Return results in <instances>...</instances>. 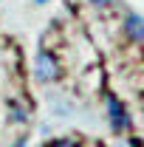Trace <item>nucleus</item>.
Wrapping results in <instances>:
<instances>
[{
  "label": "nucleus",
  "mask_w": 144,
  "mask_h": 147,
  "mask_svg": "<svg viewBox=\"0 0 144 147\" xmlns=\"http://www.w3.org/2000/svg\"><path fill=\"white\" fill-rule=\"evenodd\" d=\"M37 76L42 79V82H48V79H57V74H59V65H57V59L48 51H42V54H37Z\"/></svg>",
  "instance_id": "nucleus-1"
},
{
  "label": "nucleus",
  "mask_w": 144,
  "mask_h": 147,
  "mask_svg": "<svg viewBox=\"0 0 144 147\" xmlns=\"http://www.w3.org/2000/svg\"><path fill=\"white\" fill-rule=\"evenodd\" d=\"M110 116H113V127L116 130H124L127 127V116H124V108L116 102V99H110Z\"/></svg>",
  "instance_id": "nucleus-2"
},
{
  "label": "nucleus",
  "mask_w": 144,
  "mask_h": 147,
  "mask_svg": "<svg viewBox=\"0 0 144 147\" xmlns=\"http://www.w3.org/2000/svg\"><path fill=\"white\" fill-rule=\"evenodd\" d=\"M127 34L133 37V40H144V20L136 17V14H130L127 17Z\"/></svg>",
  "instance_id": "nucleus-3"
},
{
  "label": "nucleus",
  "mask_w": 144,
  "mask_h": 147,
  "mask_svg": "<svg viewBox=\"0 0 144 147\" xmlns=\"http://www.w3.org/2000/svg\"><path fill=\"white\" fill-rule=\"evenodd\" d=\"M51 147H76V142H71V139H59V142H54Z\"/></svg>",
  "instance_id": "nucleus-4"
},
{
  "label": "nucleus",
  "mask_w": 144,
  "mask_h": 147,
  "mask_svg": "<svg viewBox=\"0 0 144 147\" xmlns=\"http://www.w3.org/2000/svg\"><path fill=\"white\" fill-rule=\"evenodd\" d=\"M90 3H99V6H110V0H90Z\"/></svg>",
  "instance_id": "nucleus-5"
},
{
  "label": "nucleus",
  "mask_w": 144,
  "mask_h": 147,
  "mask_svg": "<svg viewBox=\"0 0 144 147\" xmlns=\"http://www.w3.org/2000/svg\"><path fill=\"white\" fill-rule=\"evenodd\" d=\"M37 3H45V0H37Z\"/></svg>",
  "instance_id": "nucleus-6"
}]
</instances>
